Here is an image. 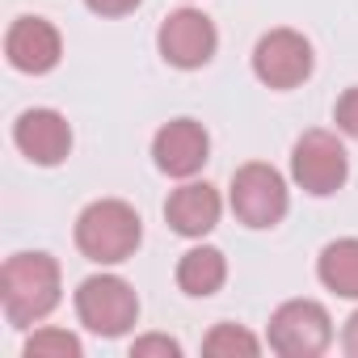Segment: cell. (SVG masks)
I'll list each match as a JSON object with an SVG mask.
<instances>
[{"label": "cell", "mask_w": 358, "mask_h": 358, "mask_svg": "<svg viewBox=\"0 0 358 358\" xmlns=\"http://www.w3.org/2000/svg\"><path fill=\"white\" fill-rule=\"evenodd\" d=\"M0 303L13 329H30L59 308V262L51 253H13L0 270Z\"/></svg>", "instance_id": "cell-1"}, {"label": "cell", "mask_w": 358, "mask_h": 358, "mask_svg": "<svg viewBox=\"0 0 358 358\" xmlns=\"http://www.w3.org/2000/svg\"><path fill=\"white\" fill-rule=\"evenodd\" d=\"M143 241L139 211L122 199H97L76 215V249L97 266H122Z\"/></svg>", "instance_id": "cell-2"}, {"label": "cell", "mask_w": 358, "mask_h": 358, "mask_svg": "<svg viewBox=\"0 0 358 358\" xmlns=\"http://www.w3.org/2000/svg\"><path fill=\"white\" fill-rule=\"evenodd\" d=\"M228 203H232V215L245 228H274V224H282V215L291 207L287 177L266 160H249L232 173Z\"/></svg>", "instance_id": "cell-3"}, {"label": "cell", "mask_w": 358, "mask_h": 358, "mask_svg": "<svg viewBox=\"0 0 358 358\" xmlns=\"http://www.w3.org/2000/svg\"><path fill=\"white\" fill-rule=\"evenodd\" d=\"M291 177L295 186L312 199H329L345 186L350 177V156H345V143L333 135V131H303L291 148Z\"/></svg>", "instance_id": "cell-4"}, {"label": "cell", "mask_w": 358, "mask_h": 358, "mask_svg": "<svg viewBox=\"0 0 358 358\" xmlns=\"http://www.w3.org/2000/svg\"><path fill=\"white\" fill-rule=\"evenodd\" d=\"M76 316L97 337H122L139 320V295L118 274H93L76 287Z\"/></svg>", "instance_id": "cell-5"}, {"label": "cell", "mask_w": 358, "mask_h": 358, "mask_svg": "<svg viewBox=\"0 0 358 358\" xmlns=\"http://www.w3.org/2000/svg\"><path fill=\"white\" fill-rule=\"evenodd\" d=\"M266 341L282 358H316L333 341V320H329L324 303H316V299H287L274 308Z\"/></svg>", "instance_id": "cell-6"}, {"label": "cell", "mask_w": 358, "mask_h": 358, "mask_svg": "<svg viewBox=\"0 0 358 358\" xmlns=\"http://www.w3.org/2000/svg\"><path fill=\"white\" fill-rule=\"evenodd\" d=\"M312 43L299 30H270L253 47V76L266 89H299L312 76Z\"/></svg>", "instance_id": "cell-7"}, {"label": "cell", "mask_w": 358, "mask_h": 358, "mask_svg": "<svg viewBox=\"0 0 358 358\" xmlns=\"http://www.w3.org/2000/svg\"><path fill=\"white\" fill-rule=\"evenodd\" d=\"M156 47L164 55V64L182 68V72H194L203 64H211L215 47H220V34H215V22L199 9H177L160 22L156 30Z\"/></svg>", "instance_id": "cell-8"}, {"label": "cell", "mask_w": 358, "mask_h": 358, "mask_svg": "<svg viewBox=\"0 0 358 358\" xmlns=\"http://www.w3.org/2000/svg\"><path fill=\"white\" fill-rule=\"evenodd\" d=\"M152 160H156L160 173L190 182V177L203 173V164L211 160V135H207V127L194 122V118L164 122L156 131V139H152Z\"/></svg>", "instance_id": "cell-9"}, {"label": "cell", "mask_w": 358, "mask_h": 358, "mask_svg": "<svg viewBox=\"0 0 358 358\" xmlns=\"http://www.w3.org/2000/svg\"><path fill=\"white\" fill-rule=\"evenodd\" d=\"M5 55L17 72H30V76H43L59 64L64 55V38L59 30L47 22V17H17L9 26V38H5Z\"/></svg>", "instance_id": "cell-10"}, {"label": "cell", "mask_w": 358, "mask_h": 358, "mask_svg": "<svg viewBox=\"0 0 358 358\" xmlns=\"http://www.w3.org/2000/svg\"><path fill=\"white\" fill-rule=\"evenodd\" d=\"M13 143L22 148V156H30L34 164H59L72 152V127L59 110H26L13 122Z\"/></svg>", "instance_id": "cell-11"}, {"label": "cell", "mask_w": 358, "mask_h": 358, "mask_svg": "<svg viewBox=\"0 0 358 358\" xmlns=\"http://www.w3.org/2000/svg\"><path fill=\"white\" fill-rule=\"evenodd\" d=\"M220 190L207 186V182H186V186H177L164 203V220L177 236H190V241H203L215 224H220Z\"/></svg>", "instance_id": "cell-12"}, {"label": "cell", "mask_w": 358, "mask_h": 358, "mask_svg": "<svg viewBox=\"0 0 358 358\" xmlns=\"http://www.w3.org/2000/svg\"><path fill=\"white\" fill-rule=\"evenodd\" d=\"M316 278L341 295V299H358V236H341L329 241L316 257Z\"/></svg>", "instance_id": "cell-13"}, {"label": "cell", "mask_w": 358, "mask_h": 358, "mask_svg": "<svg viewBox=\"0 0 358 358\" xmlns=\"http://www.w3.org/2000/svg\"><path fill=\"white\" fill-rule=\"evenodd\" d=\"M224 278H228V262L211 245H199V249H190L182 262H177V287H182L186 295H194V299L215 295L224 287Z\"/></svg>", "instance_id": "cell-14"}, {"label": "cell", "mask_w": 358, "mask_h": 358, "mask_svg": "<svg viewBox=\"0 0 358 358\" xmlns=\"http://www.w3.org/2000/svg\"><path fill=\"white\" fill-rule=\"evenodd\" d=\"M203 354H211V358H257L262 341L241 324H215L203 337Z\"/></svg>", "instance_id": "cell-15"}, {"label": "cell", "mask_w": 358, "mask_h": 358, "mask_svg": "<svg viewBox=\"0 0 358 358\" xmlns=\"http://www.w3.org/2000/svg\"><path fill=\"white\" fill-rule=\"evenodd\" d=\"M22 354L26 358H80V337L68 329H34Z\"/></svg>", "instance_id": "cell-16"}, {"label": "cell", "mask_w": 358, "mask_h": 358, "mask_svg": "<svg viewBox=\"0 0 358 358\" xmlns=\"http://www.w3.org/2000/svg\"><path fill=\"white\" fill-rule=\"evenodd\" d=\"M131 358H182V341H173L164 333H148L131 341Z\"/></svg>", "instance_id": "cell-17"}, {"label": "cell", "mask_w": 358, "mask_h": 358, "mask_svg": "<svg viewBox=\"0 0 358 358\" xmlns=\"http://www.w3.org/2000/svg\"><path fill=\"white\" fill-rule=\"evenodd\" d=\"M333 122H337V131H345V135L358 139V85L345 89V93L337 97V106H333Z\"/></svg>", "instance_id": "cell-18"}, {"label": "cell", "mask_w": 358, "mask_h": 358, "mask_svg": "<svg viewBox=\"0 0 358 358\" xmlns=\"http://www.w3.org/2000/svg\"><path fill=\"white\" fill-rule=\"evenodd\" d=\"M85 5L97 13V17H127V13H135L143 0H85Z\"/></svg>", "instance_id": "cell-19"}, {"label": "cell", "mask_w": 358, "mask_h": 358, "mask_svg": "<svg viewBox=\"0 0 358 358\" xmlns=\"http://www.w3.org/2000/svg\"><path fill=\"white\" fill-rule=\"evenodd\" d=\"M341 350L350 354V358H358V312L345 320V329H341Z\"/></svg>", "instance_id": "cell-20"}]
</instances>
